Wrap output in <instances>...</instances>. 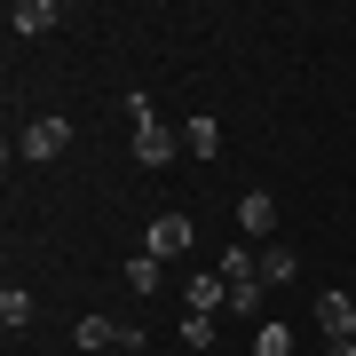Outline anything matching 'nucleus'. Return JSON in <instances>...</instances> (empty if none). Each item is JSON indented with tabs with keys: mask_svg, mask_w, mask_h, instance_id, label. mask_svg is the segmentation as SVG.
<instances>
[{
	"mask_svg": "<svg viewBox=\"0 0 356 356\" xmlns=\"http://www.w3.org/2000/svg\"><path fill=\"white\" fill-rule=\"evenodd\" d=\"M293 277H301V254H293L285 238H269L261 245V285H293Z\"/></svg>",
	"mask_w": 356,
	"mask_h": 356,
	"instance_id": "7",
	"label": "nucleus"
},
{
	"mask_svg": "<svg viewBox=\"0 0 356 356\" xmlns=\"http://www.w3.org/2000/svg\"><path fill=\"white\" fill-rule=\"evenodd\" d=\"M182 309H191V317L229 309V277H222V269H214V277H191V285H182Z\"/></svg>",
	"mask_w": 356,
	"mask_h": 356,
	"instance_id": "5",
	"label": "nucleus"
},
{
	"mask_svg": "<svg viewBox=\"0 0 356 356\" xmlns=\"http://www.w3.org/2000/svg\"><path fill=\"white\" fill-rule=\"evenodd\" d=\"M269 229H277L269 191H245V198H238V238H245V245H269Z\"/></svg>",
	"mask_w": 356,
	"mask_h": 356,
	"instance_id": "4",
	"label": "nucleus"
},
{
	"mask_svg": "<svg viewBox=\"0 0 356 356\" xmlns=\"http://www.w3.org/2000/svg\"><path fill=\"white\" fill-rule=\"evenodd\" d=\"M143 254L182 261V254H191V214H151V229H143Z\"/></svg>",
	"mask_w": 356,
	"mask_h": 356,
	"instance_id": "2",
	"label": "nucleus"
},
{
	"mask_svg": "<svg viewBox=\"0 0 356 356\" xmlns=\"http://www.w3.org/2000/svg\"><path fill=\"white\" fill-rule=\"evenodd\" d=\"M229 317H261V277H245V285H229Z\"/></svg>",
	"mask_w": 356,
	"mask_h": 356,
	"instance_id": "12",
	"label": "nucleus"
},
{
	"mask_svg": "<svg viewBox=\"0 0 356 356\" xmlns=\"http://www.w3.org/2000/svg\"><path fill=\"white\" fill-rule=\"evenodd\" d=\"M245 348H254V356H293V332H285V325H254Z\"/></svg>",
	"mask_w": 356,
	"mask_h": 356,
	"instance_id": "11",
	"label": "nucleus"
},
{
	"mask_svg": "<svg viewBox=\"0 0 356 356\" xmlns=\"http://www.w3.org/2000/svg\"><path fill=\"white\" fill-rule=\"evenodd\" d=\"M325 356H356V341H325Z\"/></svg>",
	"mask_w": 356,
	"mask_h": 356,
	"instance_id": "14",
	"label": "nucleus"
},
{
	"mask_svg": "<svg viewBox=\"0 0 356 356\" xmlns=\"http://www.w3.org/2000/svg\"><path fill=\"white\" fill-rule=\"evenodd\" d=\"M127 285L143 293V301H151V293L166 285V261H159V254H135V261H127Z\"/></svg>",
	"mask_w": 356,
	"mask_h": 356,
	"instance_id": "8",
	"label": "nucleus"
},
{
	"mask_svg": "<svg viewBox=\"0 0 356 356\" xmlns=\"http://www.w3.org/2000/svg\"><path fill=\"white\" fill-rule=\"evenodd\" d=\"M8 24H16V40L56 32V0H16V8H8Z\"/></svg>",
	"mask_w": 356,
	"mask_h": 356,
	"instance_id": "6",
	"label": "nucleus"
},
{
	"mask_svg": "<svg viewBox=\"0 0 356 356\" xmlns=\"http://www.w3.org/2000/svg\"><path fill=\"white\" fill-rule=\"evenodd\" d=\"M64 151H72V119L40 111L32 127H24V159H32V166H48V159H64Z\"/></svg>",
	"mask_w": 356,
	"mask_h": 356,
	"instance_id": "1",
	"label": "nucleus"
},
{
	"mask_svg": "<svg viewBox=\"0 0 356 356\" xmlns=\"http://www.w3.org/2000/svg\"><path fill=\"white\" fill-rule=\"evenodd\" d=\"M0 325H8V332H24V325H32V293H24V285L0 293Z\"/></svg>",
	"mask_w": 356,
	"mask_h": 356,
	"instance_id": "10",
	"label": "nucleus"
},
{
	"mask_svg": "<svg viewBox=\"0 0 356 356\" xmlns=\"http://www.w3.org/2000/svg\"><path fill=\"white\" fill-rule=\"evenodd\" d=\"M182 341H191V348H214V317H182Z\"/></svg>",
	"mask_w": 356,
	"mask_h": 356,
	"instance_id": "13",
	"label": "nucleus"
},
{
	"mask_svg": "<svg viewBox=\"0 0 356 356\" xmlns=\"http://www.w3.org/2000/svg\"><path fill=\"white\" fill-rule=\"evenodd\" d=\"M317 325H325V341H356V301H348L341 285L317 293Z\"/></svg>",
	"mask_w": 356,
	"mask_h": 356,
	"instance_id": "3",
	"label": "nucleus"
},
{
	"mask_svg": "<svg viewBox=\"0 0 356 356\" xmlns=\"http://www.w3.org/2000/svg\"><path fill=\"white\" fill-rule=\"evenodd\" d=\"M182 151H198V159H214V151H222V127H214V119L198 111L191 127H182Z\"/></svg>",
	"mask_w": 356,
	"mask_h": 356,
	"instance_id": "9",
	"label": "nucleus"
}]
</instances>
